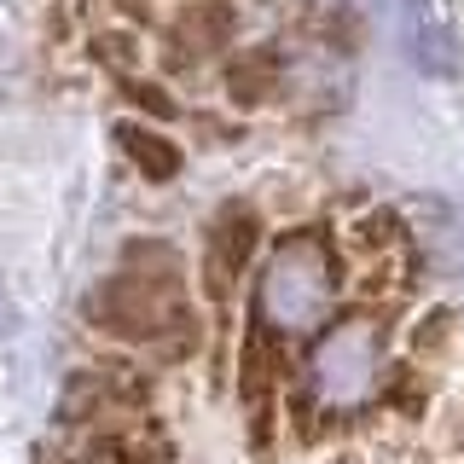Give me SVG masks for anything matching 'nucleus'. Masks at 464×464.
<instances>
[{"mask_svg": "<svg viewBox=\"0 0 464 464\" xmlns=\"http://www.w3.org/2000/svg\"><path fill=\"white\" fill-rule=\"evenodd\" d=\"M383 395V331L372 319H343L302 360V406L314 418H354Z\"/></svg>", "mask_w": 464, "mask_h": 464, "instance_id": "2", "label": "nucleus"}, {"mask_svg": "<svg viewBox=\"0 0 464 464\" xmlns=\"http://www.w3.org/2000/svg\"><path fill=\"white\" fill-rule=\"evenodd\" d=\"M111 296H134V308H111V314H105L116 331H134V337H145V331H157L151 319H174V314H180L174 279H157V285H145L140 273H116V279H111Z\"/></svg>", "mask_w": 464, "mask_h": 464, "instance_id": "3", "label": "nucleus"}, {"mask_svg": "<svg viewBox=\"0 0 464 464\" xmlns=\"http://www.w3.org/2000/svg\"><path fill=\"white\" fill-rule=\"evenodd\" d=\"M337 308V261L331 244L314 232H290L273 244V256L256 273V325L261 337L290 343L308 337L314 325H325V314Z\"/></svg>", "mask_w": 464, "mask_h": 464, "instance_id": "1", "label": "nucleus"}]
</instances>
